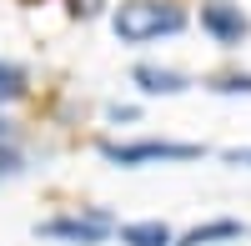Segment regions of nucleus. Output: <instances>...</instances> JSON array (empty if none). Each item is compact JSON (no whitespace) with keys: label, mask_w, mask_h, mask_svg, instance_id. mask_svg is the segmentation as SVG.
Masks as SVG:
<instances>
[{"label":"nucleus","mask_w":251,"mask_h":246,"mask_svg":"<svg viewBox=\"0 0 251 246\" xmlns=\"http://www.w3.org/2000/svg\"><path fill=\"white\" fill-rule=\"evenodd\" d=\"M121 246H176V231L166 221H131V226H116Z\"/></svg>","instance_id":"0eeeda50"},{"label":"nucleus","mask_w":251,"mask_h":246,"mask_svg":"<svg viewBox=\"0 0 251 246\" xmlns=\"http://www.w3.org/2000/svg\"><path fill=\"white\" fill-rule=\"evenodd\" d=\"M111 121H136V106H111Z\"/></svg>","instance_id":"ddd939ff"},{"label":"nucleus","mask_w":251,"mask_h":246,"mask_svg":"<svg viewBox=\"0 0 251 246\" xmlns=\"http://www.w3.org/2000/svg\"><path fill=\"white\" fill-rule=\"evenodd\" d=\"M241 236H246V226L236 216H216V221H201L186 236H176V246H221V241H241Z\"/></svg>","instance_id":"423d86ee"},{"label":"nucleus","mask_w":251,"mask_h":246,"mask_svg":"<svg viewBox=\"0 0 251 246\" xmlns=\"http://www.w3.org/2000/svg\"><path fill=\"white\" fill-rule=\"evenodd\" d=\"M100 5H106V0H71V15L91 20V15H100Z\"/></svg>","instance_id":"9b49d317"},{"label":"nucleus","mask_w":251,"mask_h":246,"mask_svg":"<svg viewBox=\"0 0 251 246\" xmlns=\"http://www.w3.org/2000/svg\"><path fill=\"white\" fill-rule=\"evenodd\" d=\"M131 80L141 86V96H181V91H191V75L171 71V66H136Z\"/></svg>","instance_id":"39448f33"},{"label":"nucleus","mask_w":251,"mask_h":246,"mask_svg":"<svg viewBox=\"0 0 251 246\" xmlns=\"http://www.w3.org/2000/svg\"><path fill=\"white\" fill-rule=\"evenodd\" d=\"M25 171V151H20V141H0V181H10Z\"/></svg>","instance_id":"9d476101"},{"label":"nucleus","mask_w":251,"mask_h":246,"mask_svg":"<svg viewBox=\"0 0 251 246\" xmlns=\"http://www.w3.org/2000/svg\"><path fill=\"white\" fill-rule=\"evenodd\" d=\"M111 30H116L121 46H151L161 35L186 30V10L176 0H121L111 10Z\"/></svg>","instance_id":"f257e3e1"},{"label":"nucleus","mask_w":251,"mask_h":246,"mask_svg":"<svg viewBox=\"0 0 251 246\" xmlns=\"http://www.w3.org/2000/svg\"><path fill=\"white\" fill-rule=\"evenodd\" d=\"M100 156H106L111 166L136 171V166H186V161H201L206 146H196V141H156V136H146V141H100Z\"/></svg>","instance_id":"f03ea898"},{"label":"nucleus","mask_w":251,"mask_h":246,"mask_svg":"<svg viewBox=\"0 0 251 246\" xmlns=\"http://www.w3.org/2000/svg\"><path fill=\"white\" fill-rule=\"evenodd\" d=\"M201 30L211 35L221 50H236L251 35V20H246L241 5H231V0H201Z\"/></svg>","instance_id":"20e7f679"},{"label":"nucleus","mask_w":251,"mask_h":246,"mask_svg":"<svg viewBox=\"0 0 251 246\" xmlns=\"http://www.w3.org/2000/svg\"><path fill=\"white\" fill-rule=\"evenodd\" d=\"M226 166H246V171H251V146H236V151H226Z\"/></svg>","instance_id":"f8f14e48"},{"label":"nucleus","mask_w":251,"mask_h":246,"mask_svg":"<svg viewBox=\"0 0 251 246\" xmlns=\"http://www.w3.org/2000/svg\"><path fill=\"white\" fill-rule=\"evenodd\" d=\"M206 91H216V96H251V71H221L206 80Z\"/></svg>","instance_id":"1a4fd4ad"},{"label":"nucleus","mask_w":251,"mask_h":246,"mask_svg":"<svg viewBox=\"0 0 251 246\" xmlns=\"http://www.w3.org/2000/svg\"><path fill=\"white\" fill-rule=\"evenodd\" d=\"M111 231H116V216L100 211V206H80V211L50 216V221H40V226H35V236L60 241V246H106Z\"/></svg>","instance_id":"7ed1b4c3"},{"label":"nucleus","mask_w":251,"mask_h":246,"mask_svg":"<svg viewBox=\"0 0 251 246\" xmlns=\"http://www.w3.org/2000/svg\"><path fill=\"white\" fill-rule=\"evenodd\" d=\"M25 91H30V71L20 66V60H5V55H0V106L20 100Z\"/></svg>","instance_id":"6e6552de"}]
</instances>
